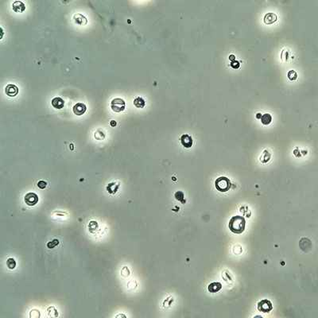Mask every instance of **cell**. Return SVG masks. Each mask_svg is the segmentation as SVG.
Masks as SVG:
<instances>
[{"label": "cell", "instance_id": "8", "mask_svg": "<svg viewBox=\"0 0 318 318\" xmlns=\"http://www.w3.org/2000/svg\"><path fill=\"white\" fill-rule=\"evenodd\" d=\"M181 142L182 144V146L186 148H190L191 146H192V139L190 135H187V134H185V135H182L181 137Z\"/></svg>", "mask_w": 318, "mask_h": 318}, {"label": "cell", "instance_id": "16", "mask_svg": "<svg viewBox=\"0 0 318 318\" xmlns=\"http://www.w3.org/2000/svg\"><path fill=\"white\" fill-rule=\"evenodd\" d=\"M7 266L10 270H14L16 267V261L14 258H9L7 260Z\"/></svg>", "mask_w": 318, "mask_h": 318}, {"label": "cell", "instance_id": "14", "mask_svg": "<svg viewBox=\"0 0 318 318\" xmlns=\"http://www.w3.org/2000/svg\"><path fill=\"white\" fill-rule=\"evenodd\" d=\"M261 122L263 125H269L272 122V116L268 113L263 114L261 117Z\"/></svg>", "mask_w": 318, "mask_h": 318}, {"label": "cell", "instance_id": "5", "mask_svg": "<svg viewBox=\"0 0 318 318\" xmlns=\"http://www.w3.org/2000/svg\"><path fill=\"white\" fill-rule=\"evenodd\" d=\"M258 311L263 312V313H269L273 309V305H272L270 301L264 299L258 303Z\"/></svg>", "mask_w": 318, "mask_h": 318}, {"label": "cell", "instance_id": "13", "mask_svg": "<svg viewBox=\"0 0 318 318\" xmlns=\"http://www.w3.org/2000/svg\"><path fill=\"white\" fill-rule=\"evenodd\" d=\"M134 104H135V106L136 107V108H142L145 106L146 102H145L144 99H142V98L140 97V96H138V97H136L134 99Z\"/></svg>", "mask_w": 318, "mask_h": 318}, {"label": "cell", "instance_id": "2", "mask_svg": "<svg viewBox=\"0 0 318 318\" xmlns=\"http://www.w3.org/2000/svg\"><path fill=\"white\" fill-rule=\"evenodd\" d=\"M231 181L226 177H220L217 178L215 181V187L218 191L221 192H225L231 188Z\"/></svg>", "mask_w": 318, "mask_h": 318}, {"label": "cell", "instance_id": "4", "mask_svg": "<svg viewBox=\"0 0 318 318\" xmlns=\"http://www.w3.org/2000/svg\"><path fill=\"white\" fill-rule=\"evenodd\" d=\"M38 196L34 192H28L25 195L24 201L28 206H34L38 203Z\"/></svg>", "mask_w": 318, "mask_h": 318}, {"label": "cell", "instance_id": "12", "mask_svg": "<svg viewBox=\"0 0 318 318\" xmlns=\"http://www.w3.org/2000/svg\"><path fill=\"white\" fill-rule=\"evenodd\" d=\"M222 289V285L220 282H212L208 286V290L210 293H217Z\"/></svg>", "mask_w": 318, "mask_h": 318}, {"label": "cell", "instance_id": "23", "mask_svg": "<svg viewBox=\"0 0 318 318\" xmlns=\"http://www.w3.org/2000/svg\"><path fill=\"white\" fill-rule=\"evenodd\" d=\"M262 115H263V114H261V113H257V114H256V119H260L261 117H262Z\"/></svg>", "mask_w": 318, "mask_h": 318}, {"label": "cell", "instance_id": "15", "mask_svg": "<svg viewBox=\"0 0 318 318\" xmlns=\"http://www.w3.org/2000/svg\"><path fill=\"white\" fill-rule=\"evenodd\" d=\"M119 185H115V183L109 184L108 186L107 187V190L110 192L111 194H114L117 192L118 189H119Z\"/></svg>", "mask_w": 318, "mask_h": 318}, {"label": "cell", "instance_id": "7", "mask_svg": "<svg viewBox=\"0 0 318 318\" xmlns=\"http://www.w3.org/2000/svg\"><path fill=\"white\" fill-rule=\"evenodd\" d=\"M87 110L86 105L83 103H77L76 104L73 108V111L74 114L76 115H84Z\"/></svg>", "mask_w": 318, "mask_h": 318}, {"label": "cell", "instance_id": "10", "mask_svg": "<svg viewBox=\"0 0 318 318\" xmlns=\"http://www.w3.org/2000/svg\"><path fill=\"white\" fill-rule=\"evenodd\" d=\"M51 104H52L53 108L56 109H61L64 106V99L61 97H54L52 99Z\"/></svg>", "mask_w": 318, "mask_h": 318}, {"label": "cell", "instance_id": "18", "mask_svg": "<svg viewBox=\"0 0 318 318\" xmlns=\"http://www.w3.org/2000/svg\"><path fill=\"white\" fill-rule=\"evenodd\" d=\"M184 193L182 192H180V191H178V192H175V198H176V200H177V201H181L182 203H185L186 202V201H184Z\"/></svg>", "mask_w": 318, "mask_h": 318}, {"label": "cell", "instance_id": "6", "mask_svg": "<svg viewBox=\"0 0 318 318\" xmlns=\"http://www.w3.org/2000/svg\"><path fill=\"white\" fill-rule=\"evenodd\" d=\"M5 92L10 97H14L18 94V88L15 84H7L5 88Z\"/></svg>", "mask_w": 318, "mask_h": 318}, {"label": "cell", "instance_id": "9", "mask_svg": "<svg viewBox=\"0 0 318 318\" xmlns=\"http://www.w3.org/2000/svg\"><path fill=\"white\" fill-rule=\"evenodd\" d=\"M264 22L267 25L273 24L278 20V17L274 13H267L264 16Z\"/></svg>", "mask_w": 318, "mask_h": 318}, {"label": "cell", "instance_id": "1", "mask_svg": "<svg viewBox=\"0 0 318 318\" xmlns=\"http://www.w3.org/2000/svg\"><path fill=\"white\" fill-rule=\"evenodd\" d=\"M245 219L241 216H235L231 218L228 223L230 231L234 234H242L245 230Z\"/></svg>", "mask_w": 318, "mask_h": 318}, {"label": "cell", "instance_id": "17", "mask_svg": "<svg viewBox=\"0 0 318 318\" xmlns=\"http://www.w3.org/2000/svg\"><path fill=\"white\" fill-rule=\"evenodd\" d=\"M58 244H59V240L57 239V238H54L53 240H52L51 242H49V243H47L46 246L49 249H53V248H56Z\"/></svg>", "mask_w": 318, "mask_h": 318}, {"label": "cell", "instance_id": "11", "mask_svg": "<svg viewBox=\"0 0 318 318\" xmlns=\"http://www.w3.org/2000/svg\"><path fill=\"white\" fill-rule=\"evenodd\" d=\"M12 8L15 12H23L26 10V6L22 1H14L12 4Z\"/></svg>", "mask_w": 318, "mask_h": 318}, {"label": "cell", "instance_id": "22", "mask_svg": "<svg viewBox=\"0 0 318 318\" xmlns=\"http://www.w3.org/2000/svg\"><path fill=\"white\" fill-rule=\"evenodd\" d=\"M229 59H230V61H235V56L233 55V54H231V55L229 56Z\"/></svg>", "mask_w": 318, "mask_h": 318}, {"label": "cell", "instance_id": "21", "mask_svg": "<svg viewBox=\"0 0 318 318\" xmlns=\"http://www.w3.org/2000/svg\"><path fill=\"white\" fill-rule=\"evenodd\" d=\"M47 183L44 181H39L38 182V187L41 189H44L46 188Z\"/></svg>", "mask_w": 318, "mask_h": 318}, {"label": "cell", "instance_id": "3", "mask_svg": "<svg viewBox=\"0 0 318 318\" xmlns=\"http://www.w3.org/2000/svg\"><path fill=\"white\" fill-rule=\"evenodd\" d=\"M125 107H126L125 101L121 98H115L111 102V108L115 112H121L124 111Z\"/></svg>", "mask_w": 318, "mask_h": 318}, {"label": "cell", "instance_id": "19", "mask_svg": "<svg viewBox=\"0 0 318 318\" xmlns=\"http://www.w3.org/2000/svg\"><path fill=\"white\" fill-rule=\"evenodd\" d=\"M288 78L290 80H295L298 78V74L294 70H290L288 73Z\"/></svg>", "mask_w": 318, "mask_h": 318}, {"label": "cell", "instance_id": "20", "mask_svg": "<svg viewBox=\"0 0 318 318\" xmlns=\"http://www.w3.org/2000/svg\"><path fill=\"white\" fill-rule=\"evenodd\" d=\"M230 65H231V67H232V69H237L239 68V66H240V63L238 61H236V60H235V61H233L231 62V64H230Z\"/></svg>", "mask_w": 318, "mask_h": 318}, {"label": "cell", "instance_id": "24", "mask_svg": "<svg viewBox=\"0 0 318 318\" xmlns=\"http://www.w3.org/2000/svg\"><path fill=\"white\" fill-rule=\"evenodd\" d=\"M110 124H111V126H115V125H116V122H115V121H114V120H112V121H111Z\"/></svg>", "mask_w": 318, "mask_h": 318}]
</instances>
